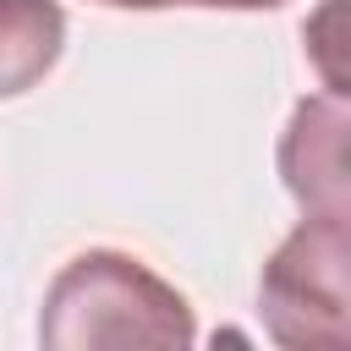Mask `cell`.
<instances>
[{
    "label": "cell",
    "mask_w": 351,
    "mask_h": 351,
    "mask_svg": "<svg viewBox=\"0 0 351 351\" xmlns=\"http://www.w3.org/2000/svg\"><path fill=\"white\" fill-rule=\"evenodd\" d=\"M192 307L186 296L159 280L143 258L115 247L77 252L44 296L38 340L55 351L82 346H192Z\"/></svg>",
    "instance_id": "6da1fadb"
},
{
    "label": "cell",
    "mask_w": 351,
    "mask_h": 351,
    "mask_svg": "<svg viewBox=\"0 0 351 351\" xmlns=\"http://www.w3.org/2000/svg\"><path fill=\"white\" fill-rule=\"evenodd\" d=\"M346 214H307L263 263L258 313L280 346L340 351L346 346Z\"/></svg>",
    "instance_id": "7a4b0ae2"
},
{
    "label": "cell",
    "mask_w": 351,
    "mask_h": 351,
    "mask_svg": "<svg viewBox=\"0 0 351 351\" xmlns=\"http://www.w3.org/2000/svg\"><path fill=\"white\" fill-rule=\"evenodd\" d=\"M280 176L307 214H346V104L340 93L296 104L285 143H280Z\"/></svg>",
    "instance_id": "3957f363"
},
{
    "label": "cell",
    "mask_w": 351,
    "mask_h": 351,
    "mask_svg": "<svg viewBox=\"0 0 351 351\" xmlns=\"http://www.w3.org/2000/svg\"><path fill=\"white\" fill-rule=\"evenodd\" d=\"M66 49L60 0H0V99L38 88Z\"/></svg>",
    "instance_id": "277c9868"
},
{
    "label": "cell",
    "mask_w": 351,
    "mask_h": 351,
    "mask_svg": "<svg viewBox=\"0 0 351 351\" xmlns=\"http://www.w3.org/2000/svg\"><path fill=\"white\" fill-rule=\"evenodd\" d=\"M170 5H208V11H269L280 0H170Z\"/></svg>",
    "instance_id": "5b68a950"
},
{
    "label": "cell",
    "mask_w": 351,
    "mask_h": 351,
    "mask_svg": "<svg viewBox=\"0 0 351 351\" xmlns=\"http://www.w3.org/2000/svg\"><path fill=\"white\" fill-rule=\"evenodd\" d=\"M99 5H115V11H159L170 0H99Z\"/></svg>",
    "instance_id": "8992f818"
}]
</instances>
